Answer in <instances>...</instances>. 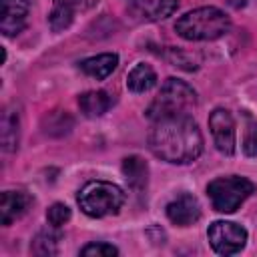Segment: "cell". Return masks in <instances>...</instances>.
Listing matches in <instances>:
<instances>
[{
    "mask_svg": "<svg viewBox=\"0 0 257 257\" xmlns=\"http://www.w3.org/2000/svg\"><path fill=\"white\" fill-rule=\"evenodd\" d=\"M149 147L155 157L173 165L193 163L203 153V135L197 122L189 116H173L153 122Z\"/></svg>",
    "mask_w": 257,
    "mask_h": 257,
    "instance_id": "obj_1",
    "label": "cell"
},
{
    "mask_svg": "<svg viewBox=\"0 0 257 257\" xmlns=\"http://www.w3.org/2000/svg\"><path fill=\"white\" fill-rule=\"evenodd\" d=\"M231 26L229 16L215 6L195 8L175 22V32L185 40H217L227 34Z\"/></svg>",
    "mask_w": 257,
    "mask_h": 257,
    "instance_id": "obj_2",
    "label": "cell"
},
{
    "mask_svg": "<svg viewBox=\"0 0 257 257\" xmlns=\"http://www.w3.org/2000/svg\"><path fill=\"white\" fill-rule=\"evenodd\" d=\"M197 106V92L179 78H167L161 86V92L147 108V118L151 122L189 114Z\"/></svg>",
    "mask_w": 257,
    "mask_h": 257,
    "instance_id": "obj_3",
    "label": "cell"
},
{
    "mask_svg": "<svg viewBox=\"0 0 257 257\" xmlns=\"http://www.w3.org/2000/svg\"><path fill=\"white\" fill-rule=\"evenodd\" d=\"M76 201L84 215H88L92 219H100V217L116 215L120 211V207L124 205L126 195L114 183L90 181L80 189Z\"/></svg>",
    "mask_w": 257,
    "mask_h": 257,
    "instance_id": "obj_4",
    "label": "cell"
},
{
    "mask_svg": "<svg viewBox=\"0 0 257 257\" xmlns=\"http://www.w3.org/2000/svg\"><path fill=\"white\" fill-rule=\"evenodd\" d=\"M255 183L239 177V175H229V177H219L213 179L207 185V195L213 203V209L219 213H235L245 199H249L255 193Z\"/></svg>",
    "mask_w": 257,
    "mask_h": 257,
    "instance_id": "obj_5",
    "label": "cell"
},
{
    "mask_svg": "<svg viewBox=\"0 0 257 257\" xmlns=\"http://www.w3.org/2000/svg\"><path fill=\"white\" fill-rule=\"evenodd\" d=\"M209 243L219 255H235L247 243V231L231 221H215L207 231Z\"/></svg>",
    "mask_w": 257,
    "mask_h": 257,
    "instance_id": "obj_6",
    "label": "cell"
},
{
    "mask_svg": "<svg viewBox=\"0 0 257 257\" xmlns=\"http://www.w3.org/2000/svg\"><path fill=\"white\" fill-rule=\"evenodd\" d=\"M209 128L215 141V147L223 155H233L237 147V135H235V120L229 110L215 108L209 114Z\"/></svg>",
    "mask_w": 257,
    "mask_h": 257,
    "instance_id": "obj_7",
    "label": "cell"
},
{
    "mask_svg": "<svg viewBox=\"0 0 257 257\" xmlns=\"http://www.w3.org/2000/svg\"><path fill=\"white\" fill-rule=\"evenodd\" d=\"M167 217L177 227H189L201 219V205L197 197L183 193L167 205Z\"/></svg>",
    "mask_w": 257,
    "mask_h": 257,
    "instance_id": "obj_8",
    "label": "cell"
},
{
    "mask_svg": "<svg viewBox=\"0 0 257 257\" xmlns=\"http://www.w3.org/2000/svg\"><path fill=\"white\" fill-rule=\"evenodd\" d=\"M30 4L28 0H2L0 12V30L4 36H14L24 30L28 20Z\"/></svg>",
    "mask_w": 257,
    "mask_h": 257,
    "instance_id": "obj_9",
    "label": "cell"
},
{
    "mask_svg": "<svg viewBox=\"0 0 257 257\" xmlns=\"http://www.w3.org/2000/svg\"><path fill=\"white\" fill-rule=\"evenodd\" d=\"M98 0H54V6L48 14V22L50 28L54 32H60L64 28L70 26L72 18L76 12H84L88 8H92Z\"/></svg>",
    "mask_w": 257,
    "mask_h": 257,
    "instance_id": "obj_10",
    "label": "cell"
},
{
    "mask_svg": "<svg viewBox=\"0 0 257 257\" xmlns=\"http://www.w3.org/2000/svg\"><path fill=\"white\" fill-rule=\"evenodd\" d=\"M30 203H32V199L22 191H4L2 201H0V221H2V225L8 227L16 219H20L26 213Z\"/></svg>",
    "mask_w": 257,
    "mask_h": 257,
    "instance_id": "obj_11",
    "label": "cell"
},
{
    "mask_svg": "<svg viewBox=\"0 0 257 257\" xmlns=\"http://www.w3.org/2000/svg\"><path fill=\"white\" fill-rule=\"evenodd\" d=\"M118 64V54L114 52H104V54H96V56H90V58H84L78 62L80 70L96 80H102L106 76H110L114 72Z\"/></svg>",
    "mask_w": 257,
    "mask_h": 257,
    "instance_id": "obj_12",
    "label": "cell"
},
{
    "mask_svg": "<svg viewBox=\"0 0 257 257\" xmlns=\"http://www.w3.org/2000/svg\"><path fill=\"white\" fill-rule=\"evenodd\" d=\"M122 175L137 193H143L147 189L149 167H147L145 159H141L139 155H131V157L122 159Z\"/></svg>",
    "mask_w": 257,
    "mask_h": 257,
    "instance_id": "obj_13",
    "label": "cell"
},
{
    "mask_svg": "<svg viewBox=\"0 0 257 257\" xmlns=\"http://www.w3.org/2000/svg\"><path fill=\"white\" fill-rule=\"evenodd\" d=\"M78 106L84 116L96 118V116H102L112 106V98L104 90H88L78 96Z\"/></svg>",
    "mask_w": 257,
    "mask_h": 257,
    "instance_id": "obj_14",
    "label": "cell"
},
{
    "mask_svg": "<svg viewBox=\"0 0 257 257\" xmlns=\"http://www.w3.org/2000/svg\"><path fill=\"white\" fill-rule=\"evenodd\" d=\"M157 84V72L153 70L151 64L139 62L133 66V70L126 76V86L131 92H147Z\"/></svg>",
    "mask_w": 257,
    "mask_h": 257,
    "instance_id": "obj_15",
    "label": "cell"
},
{
    "mask_svg": "<svg viewBox=\"0 0 257 257\" xmlns=\"http://www.w3.org/2000/svg\"><path fill=\"white\" fill-rule=\"evenodd\" d=\"M179 8V0H151L141 6V16L147 20H163Z\"/></svg>",
    "mask_w": 257,
    "mask_h": 257,
    "instance_id": "obj_16",
    "label": "cell"
},
{
    "mask_svg": "<svg viewBox=\"0 0 257 257\" xmlns=\"http://www.w3.org/2000/svg\"><path fill=\"white\" fill-rule=\"evenodd\" d=\"M2 147L4 151H14L18 147V114L10 108L2 114Z\"/></svg>",
    "mask_w": 257,
    "mask_h": 257,
    "instance_id": "obj_17",
    "label": "cell"
},
{
    "mask_svg": "<svg viewBox=\"0 0 257 257\" xmlns=\"http://www.w3.org/2000/svg\"><path fill=\"white\" fill-rule=\"evenodd\" d=\"M58 241H60V233H54L50 229L40 231L30 245V251L34 255H54L58 251Z\"/></svg>",
    "mask_w": 257,
    "mask_h": 257,
    "instance_id": "obj_18",
    "label": "cell"
},
{
    "mask_svg": "<svg viewBox=\"0 0 257 257\" xmlns=\"http://www.w3.org/2000/svg\"><path fill=\"white\" fill-rule=\"evenodd\" d=\"M46 219H48V223H50L54 229H58V227H62V225L70 219V209H68L64 203H54V205L48 207Z\"/></svg>",
    "mask_w": 257,
    "mask_h": 257,
    "instance_id": "obj_19",
    "label": "cell"
},
{
    "mask_svg": "<svg viewBox=\"0 0 257 257\" xmlns=\"http://www.w3.org/2000/svg\"><path fill=\"white\" fill-rule=\"evenodd\" d=\"M82 257H114L118 255V249L110 243H88L80 249Z\"/></svg>",
    "mask_w": 257,
    "mask_h": 257,
    "instance_id": "obj_20",
    "label": "cell"
},
{
    "mask_svg": "<svg viewBox=\"0 0 257 257\" xmlns=\"http://www.w3.org/2000/svg\"><path fill=\"white\" fill-rule=\"evenodd\" d=\"M243 151L249 157H257V122H253L243 139Z\"/></svg>",
    "mask_w": 257,
    "mask_h": 257,
    "instance_id": "obj_21",
    "label": "cell"
},
{
    "mask_svg": "<svg viewBox=\"0 0 257 257\" xmlns=\"http://www.w3.org/2000/svg\"><path fill=\"white\" fill-rule=\"evenodd\" d=\"M227 4H231L233 8H243L247 4V0H227Z\"/></svg>",
    "mask_w": 257,
    "mask_h": 257,
    "instance_id": "obj_22",
    "label": "cell"
}]
</instances>
